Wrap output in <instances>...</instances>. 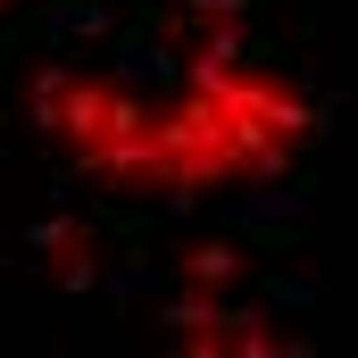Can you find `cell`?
Wrapping results in <instances>:
<instances>
[{"mask_svg":"<svg viewBox=\"0 0 358 358\" xmlns=\"http://www.w3.org/2000/svg\"><path fill=\"white\" fill-rule=\"evenodd\" d=\"M0 8H8V0H0Z\"/></svg>","mask_w":358,"mask_h":358,"instance_id":"cell-1","label":"cell"}]
</instances>
